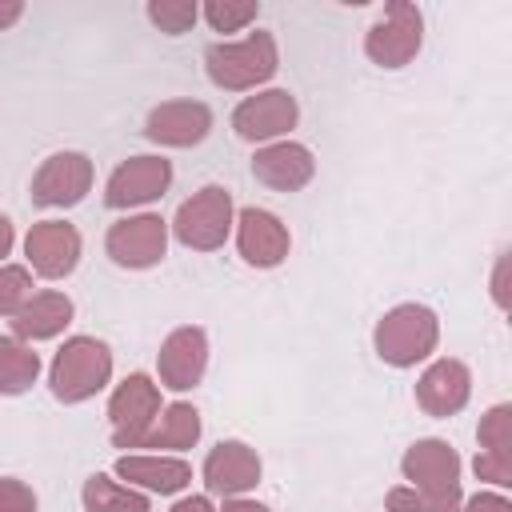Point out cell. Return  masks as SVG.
I'll list each match as a JSON object with an SVG mask.
<instances>
[{
	"mask_svg": "<svg viewBox=\"0 0 512 512\" xmlns=\"http://www.w3.org/2000/svg\"><path fill=\"white\" fill-rule=\"evenodd\" d=\"M256 12H260L256 0H208V4L200 8V16H204L216 32H240V28H248V24L256 20Z\"/></svg>",
	"mask_w": 512,
	"mask_h": 512,
	"instance_id": "d4e9b609",
	"label": "cell"
},
{
	"mask_svg": "<svg viewBox=\"0 0 512 512\" xmlns=\"http://www.w3.org/2000/svg\"><path fill=\"white\" fill-rule=\"evenodd\" d=\"M40 356L20 336H0V396H20L36 384Z\"/></svg>",
	"mask_w": 512,
	"mask_h": 512,
	"instance_id": "cb8c5ba5",
	"label": "cell"
},
{
	"mask_svg": "<svg viewBox=\"0 0 512 512\" xmlns=\"http://www.w3.org/2000/svg\"><path fill=\"white\" fill-rule=\"evenodd\" d=\"M92 188V160L84 152H56L32 176V204L40 208H72Z\"/></svg>",
	"mask_w": 512,
	"mask_h": 512,
	"instance_id": "4fadbf2b",
	"label": "cell"
},
{
	"mask_svg": "<svg viewBox=\"0 0 512 512\" xmlns=\"http://www.w3.org/2000/svg\"><path fill=\"white\" fill-rule=\"evenodd\" d=\"M0 512H36V492L16 476H0Z\"/></svg>",
	"mask_w": 512,
	"mask_h": 512,
	"instance_id": "f1b7e54d",
	"label": "cell"
},
{
	"mask_svg": "<svg viewBox=\"0 0 512 512\" xmlns=\"http://www.w3.org/2000/svg\"><path fill=\"white\" fill-rule=\"evenodd\" d=\"M172 184V164L164 156H128L124 164L112 168L108 184H104V204L124 212V208H140L152 204L168 192Z\"/></svg>",
	"mask_w": 512,
	"mask_h": 512,
	"instance_id": "30bf717a",
	"label": "cell"
},
{
	"mask_svg": "<svg viewBox=\"0 0 512 512\" xmlns=\"http://www.w3.org/2000/svg\"><path fill=\"white\" fill-rule=\"evenodd\" d=\"M236 224V204H232V192L220 188V184H204L200 192H192L176 216H172V236L192 248V252H216L224 248L228 232Z\"/></svg>",
	"mask_w": 512,
	"mask_h": 512,
	"instance_id": "277c9868",
	"label": "cell"
},
{
	"mask_svg": "<svg viewBox=\"0 0 512 512\" xmlns=\"http://www.w3.org/2000/svg\"><path fill=\"white\" fill-rule=\"evenodd\" d=\"M300 120V104L288 88H264L256 96H244L232 112V128L248 144H272L284 132H292Z\"/></svg>",
	"mask_w": 512,
	"mask_h": 512,
	"instance_id": "ba28073f",
	"label": "cell"
},
{
	"mask_svg": "<svg viewBox=\"0 0 512 512\" xmlns=\"http://www.w3.org/2000/svg\"><path fill=\"white\" fill-rule=\"evenodd\" d=\"M104 252L116 268H156L168 252V220H160L156 212H136L124 216L108 228L104 236Z\"/></svg>",
	"mask_w": 512,
	"mask_h": 512,
	"instance_id": "52a82bcc",
	"label": "cell"
},
{
	"mask_svg": "<svg viewBox=\"0 0 512 512\" xmlns=\"http://www.w3.org/2000/svg\"><path fill=\"white\" fill-rule=\"evenodd\" d=\"M80 500H84V512H152V504L140 488H128V484H120L104 472L84 480Z\"/></svg>",
	"mask_w": 512,
	"mask_h": 512,
	"instance_id": "603a6c76",
	"label": "cell"
},
{
	"mask_svg": "<svg viewBox=\"0 0 512 512\" xmlns=\"http://www.w3.org/2000/svg\"><path fill=\"white\" fill-rule=\"evenodd\" d=\"M208 132H212V108L204 100H164L144 120V136L160 148H192Z\"/></svg>",
	"mask_w": 512,
	"mask_h": 512,
	"instance_id": "2e32d148",
	"label": "cell"
},
{
	"mask_svg": "<svg viewBox=\"0 0 512 512\" xmlns=\"http://www.w3.org/2000/svg\"><path fill=\"white\" fill-rule=\"evenodd\" d=\"M204 68H208V80L224 92H256L280 68L276 36L256 28L240 40H216L204 52Z\"/></svg>",
	"mask_w": 512,
	"mask_h": 512,
	"instance_id": "6da1fadb",
	"label": "cell"
},
{
	"mask_svg": "<svg viewBox=\"0 0 512 512\" xmlns=\"http://www.w3.org/2000/svg\"><path fill=\"white\" fill-rule=\"evenodd\" d=\"M508 268H512V256H508V252H500V256H496V268H492V300H496V308H500V312H508V308H512Z\"/></svg>",
	"mask_w": 512,
	"mask_h": 512,
	"instance_id": "f546056e",
	"label": "cell"
},
{
	"mask_svg": "<svg viewBox=\"0 0 512 512\" xmlns=\"http://www.w3.org/2000/svg\"><path fill=\"white\" fill-rule=\"evenodd\" d=\"M24 16V0H0V32L12 28Z\"/></svg>",
	"mask_w": 512,
	"mask_h": 512,
	"instance_id": "1f68e13d",
	"label": "cell"
},
{
	"mask_svg": "<svg viewBox=\"0 0 512 512\" xmlns=\"http://www.w3.org/2000/svg\"><path fill=\"white\" fill-rule=\"evenodd\" d=\"M436 344H440V320L428 304L416 300L388 308L372 328V348L392 368H416L436 352Z\"/></svg>",
	"mask_w": 512,
	"mask_h": 512,
	"instance_id": "7a4b0ae2",
	"label": "cell"
},
{
	"mask_svg": "<svg viewBox=\"0 0 512 512\" xmlns=\"http://www.w3.org/2000/svg\"><path fill=\"white\" fill-rule=\"evenodd\" d=\"M116 476L128 480V488H140V492H160V496H176L192 484V468L188 460L180 456H160V452H148V456H120L116 460Z\"/></svg>",
	"mask_w": 512,
	"mask_h": 512,
	"instance_id": "ffe728a7",
	"label": "cell"
},
{
	"mask_svg": "<svg viewBox=\"0 0 512 512\" xmlns=\"http://www.w3.org/2000/svg\"><path fill=\"white\" fill-rule=\"evenodd\" d=\"M420 44H424V16H420V8L408 4V0H388L384 16L364 36V56L376 68H404V64L416 60Z\"/></svg>",
	"mask_w": 512,
	"mask_h": 512,
	"instance_id": "5b68a950",
	"label": "cell"
},
{
	"mask_svg": "<svg viewBox=\"0 0 512 512\" xmlns=\"http://www.w3.org/2000/svg\"><path fill=\"white\" fill-rule=\"evenodd\" d=\"M112 380V352L96 336H68L48 368V388L60 404H84Z\"/></svg>",
	"mask_w": 512,
	"mask_h": 512,
	"instance_id": "3957f363",
	"label": "cell"
},
{
	"mask_svg": "<svg viewBox=\"0 0 512 512\" xmlns=\"http://www.w3.org/2000/svg\"><path fill=\"white\" fill-rule=\"evenodd\" d=\"M12 240H16V232H12V220L0 212V260L12 252Z\"/></svg>",
	"mask_w": 512,
	"mask_h": 512,
	"instance_id": "e575fe53",
	"label": "cell"
},
{
	"mask_svg": "<svg viewBox=\"0 0 512 512\" xmlns=\"http://www.w3.org/2000/svg\"><path fill=\"white\" fill-rule=\"evenodd\" d=\"M236 252L252 268H276L292 252L288 224L268 208H240L236 212Z\"/></svg>",
	"mask_w": 512,
	"mask_h": 512,
	"instance_id": "5bb4252c",
	"label": "cell"
},
{
	"mask_svg": "<svg viewBox=\"0 0 512 512\" xmlns=\"http://www.w3.org/2000/svg\"><path fill=\"white\" fill-rule=\"evenodd\" d=\"M68 324H72V300L56 288H44V292H32V300L12 316V336H20L24 344H36V340L60 336Z\"/></svg>",
	"mask_w": 512,
	"mask_h": 512,
	"instance_id": "44dd1931",
	"label": "cell"
},
{
	"mask_svg": "<svg viewBox=\"0 0 512 512\" xmlns=\"http://www.w3.org/2000/svg\"><path fill=\"white\" fill-rule=\"evenodd\" d=\"M32 300V272L24 264H0V316L12 320Z\"/></svg>",
	"mask_w": 512,
	"mask_h": 512,
	"instance_id": "4316f807",
	"label": "cell"
},
{
	"mask_svg": "<svg viewBox=\"0 0 512 512\" xmlns=\"http://www.w3.org/2000/svg\"><path fill=\"white\" fill-rule=\"evenodd\" d=\"M476 440H480V452L472 460L476 476L496 484V488H508L512 484V408L508 404H492L480 416Z\"/></svg>",
	"mask_w": 512,
	"mask_h": 512,
	"instance_id": "d6986e66",
	"label": "cell"
},
{
	"mask_svg": "<svg viewBox=\"0 0 512 512\" xmlns=\"http://www.w3.org/2000/svg\"><path fill=\"white\" fill-rule=\"evenodd\" d=\"M400 472H404L408 488H416V492L460 500V456L448 440H436V436L416 440L400 456Z\"/></svg>",
	"mask_w": 512,
	"mask_h": 512,
	"instance_id": "9c48e42d",
	"label": "cell"
},
{
	"mask_svg": "<svg viewBox=\"0 0 512 512\" xmlns=\"http://www.w3.org/2000/svg\"><path fill=\"white\" fill-rule=\"evenodd\" d=\"M260 472H264L260 456H256V448L244 444V440H220V444L204 456V468H200L204 488H208L212 496H224V500L252 492V488L260 484Z\"/></svg>",
	"mask_w": 512,
	"mask_h": 512,
	"instance_id": "9a60e30c",
	"label": "cell"
},
{
	"mask_svg": "<svg viewBox=\"0 0 512 512\" xmlns=\"http://www.w3.org/2000/svg\"><path fill=\"white\" fill-rule=\"evenodd\" d=\"M460 512H512V504L500 492H476V496H468L460 504Z\"/></svg>",
	"mask_w": 512,
	"mask_h": 512,
	"instance_id": "4dcf8cb0",
	"label": "cell"
},
{
	"mask_svg": "<svg viewBox=\"0 0 512 512\" xmlns=\"http://www.w3.org/2000/svg\"><path fill=\"white\" fill-rule=\"evenodd\" d=\"M208 368V332L200 324H184L172 328L156 352V372H160V388L172 392H188L204 380Z\"/></svg>",
	"mask_w": 512,
	"mask_h": 512,
	"instance_id": "7c38bea8",
	"label": "cell"
},
{
	"mask_svg": "<svg viewBox=\"0 0 512 512\" xmlns=\"http://www.w3.org/2000/svg\"><path fill=\"white\" fill-rule=\"evenodd\" d=\"M172 512H220V508H212L208 496H184V500L172 504Z\"/></svg>",
	"mask_w": 512,
	"mask_h": 512,
	"instance_id": "d6a6232c",
	"label": "cell"
},
{
	"mask_svg": "<svg viewBox=\"0 0 512 512\" xmlns=\"http://www.w3.org/2000/svg\"><path fill=\"white\" fill-rule=\"evenodd\" d=\"M468 396H472V372H468V364L456 360V356L432 360V364L420 372V380H416V404H420L428 416H440V420L456 416V412L468 404Z\"/></svg>",
	"mask_w": 512,
	"mask_h": 512,
	"instance_id": "e0dca14e",
	"label": "cell"
},
{
	"mask_svg": "<svg viewBox=\"0 0 512 512\" xmlns=\"http://www.w3.org/2000/svg\"><path fill=\"white\" fill-rule=\"evenodd\" d=\"M200 440V412L188 400H176L168 408H160L156 424L148 428L140 448H156V452H184Z\"/></svg>",
	"mask_w": 512,
	"mask_h": 512,
	"instance_id": "7402d4cb",
	"label": "cell"
},
{
	"mask_svg": "<svg viewBox=\"0 0 512 512\" xmlns=\"http://www.w3.org/2000/svg\"><path fill=\"white\" fill-rule=\"evenodd\" d=\"M220 512H268L260 500H248V496H232V500H224V508Z\"/></svg>",
	"mask_w": 512,
	"mask_h": 512,
	"instance_id": "836d02e7",
	"label": "cell"
},
{
	"mask_svg": "<svg viewBox=\"0 0 512 512\" xmlns=\"http://www.w3.org/2000/svg\"><path fill=\"white\" fill-rule=\"evenodd\" d=\"M252 176L260 184H268L272 192H300L312 184L316 176V160L304 144L296 140H272V144H260L256 156H252Z\"/></svg>",
	"mask_w": 512,
	"mask_h": 512,
	"instance_id": "ac0fdd59",
	"label": "cell"
},
{
	"mask_svg": "<svg viewBox=\"0 0 512 512\" xmlns=\"http://www.w3.org/2000/svg\"><path fill=\"white\" fill-rule=\"evenodd\" d=\"M200 16V4L196 0H148V20L168 32V36H184Z\"/></svg>",
	"mask_w": 512,
	"mask_h": 512,
	"instance_id": "484cf974",
	"label": "cell"
},
{
	"mask_svg": "<svg viewBox=\"0 0 512 512\" xmlns=\"http://www.w3.org/2000/svg\"><path fill=\"white\" fill-rule=\"evenodd\" d=\"M384 512H460V500H444V496H428L408 484H396L384 496Z\"/></svg>",
	"mask_w": 512,
	"mask_h": 512,
	"instance_id": "83f0119b",
	"label": "cell"
},
{
	"mask_svg": "<svg viewBox=\"0 0 512 512\" xmlns=\"http://www.w3.org/2000/svg\"><path fill=\"white\" fill-rule=\"evenodd\" d=\"M80 252H84V240L76 232V224L68 220H40L28 228L24 236V256H28V268L44 280H64L76 272L80 264Z\"/></svg>",
	"mask_w": 512,
	"mask_h": 512,
	"instance_id": "8fae6325",
	"label": "cell"
},
{
	"mask_svg": "<svg viewBox=\"0 0 512 512\" xmlns=\"http://www.w3.org/2000/svg\"><path fill=\"white\" fill-rule=\"evenodd\" d=\"M160 416V384L148 372L124 376L108 396V428L116 448H140Z\"/></svg>",
	"mask_w": 512,
	"mask_h": 512,
	"instance_id": "8992f818",
	"label": "cell"
}]
</instances>
